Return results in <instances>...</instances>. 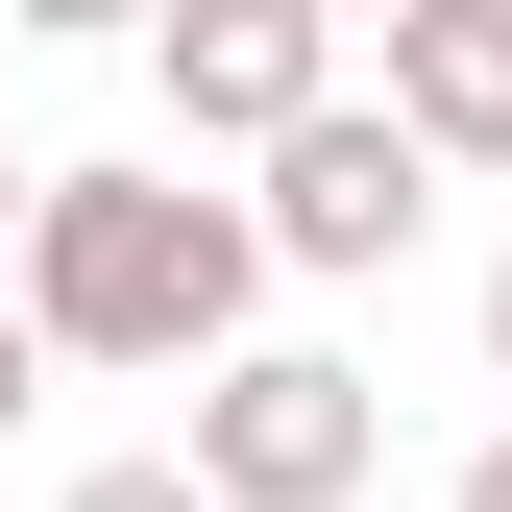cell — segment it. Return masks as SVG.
<instances>
[{
	"instance_id": "obj_7",
	"label": "cell",
	"mask_w": 512,
	"mask_h": 512,
	"mask_svg": "<svg viewBox=\"0 0 512 512\" xmlns=\"http://www.w3.org/2000/svg\"><path fill=\"white\" fill-rule=\"evenodd\" d=\"M25 391H49V342H25V293H0V415H25Z\"/></svg>"
},
{
	"instance_id": "obj_1",
	"label": "cell",
	"mask_w": 512,
	"mask_h": 512,
	"mask_svg": "<svg viewBox=\"0 0 512 512\" xmlns=\"http://www.w3.org/2000/svg\"><path fill=\"white\" fill-rule=\"evenodd\" d=\"M244 293H269L244 196H171V171H49L25 196V342L49 366H244Z\"/></svg>"
},
{
	"instance_id": "obj_6",
	"label": "cell",
	"mask_w": 512,
	"mask_h": 512,
	"mask_svg": "<svg viewBox=\"0 0 512 512\" xmlns=\"http://www.w3.org/2000/svg\"><path fill=\"white\" fill-rule=\"evenodd\" d=\"M74 512H220V488H196V464H98Z\"/></svg>"
},
{
	"instance_id": "obj_3",
	"label": "cell",
	"mask_w": 512,
	"mask_h": 512,
	"mask_svg": "<svg viewBox=\"0 0 512 512\" xmlns=\"http://www.w3.org/2000/svg\"><path fill=\"white\" fill-rule=\"evenodd\" d=\"M415 220H439V171L391 147V98H317L293 147H269V196H244V244H269V269H391Z\"/></svg>"
},
{
	"instance_id": "obj_8",
	"label": "cell",
	"mask_w": 512,
	"mask_h": 512,
	"mask_svg": "<svg viewBox=\"0 0 512 512\" xmlns=\"http://www.w3.org/2000/svg\"><path fill=\"white\" fill-rule=\"evenodd\" d=\"M488 391H512V269H488Z\"/></svg>"
},
{
	"instance_id": "obj_10",
	"label": "cell",
	"mask_w": 512,
	"mask_h": 512,
	"mask_svg": "<svg viewBox=\"0 0 512 512\" xmlns=\"http://www.w3.org/2000/svg\"><path fill=\"white\" fill-rule=\"evenodd\" d=\"M25 196H49V171H0V244H25Z\"/></svg>"
},
{
	"instance_id": "obj_9",
	"label": "cell",
	"mask_w": 512,
	"mask_h": 512,
	"mask_svg": "<svg viewBox=\"0 0 512 512\" xmlns=\"http://www.w3.org/2000/svg\"><path fill=\"white\" fill-rule=\"evenodd\" d=\"M464 512H512V439H488V464H464Z\"/></svg>"
},
{
	"instance_id": "obj_4",
	"label": "cell",
	"mask_w": 512,
	"mask_h": 512,
	"mask_svg": "<svg viewBox=\"0 0 512 512\" xmlns=\"http://www.w3.org/2000/svg\"><path fill=\"white\" fill-rule=\"evenodd\" d=\"M147 74H171V122H196V147H293V122L342 98V25H317V0H171Z\"/></svg>"
},
{
	"instance_id": "obj_2",
	"label": "cell",
	"mask_w": 512,
	"mask_h": 512,
	"mask_svg": "<svg viewBox=\"0 0 512 512\" xmlns=\"http://www.w3.org/2000/svg\"><path fill=\"white\" fill-rule=\"evenodd\" d=\"M366 464H391L366 366H317V342H244V366H196V488H220V512H342Z\"/></svg>"
},
{
	"instance_id": "obj_5",
	"label": "cell",
	"mask_w": 512,
	"mask_h": 512,
	"mask_svg": "<svg viewBox=\"0 0 512 512\" xmlns=\"http://www.w3.org/2000/svg\"><path fill=\"white\" fill-rule=\"evenodd\" d=\"M391 147L512 171V0H391Z\"/></svg>"
}]
</instances>
